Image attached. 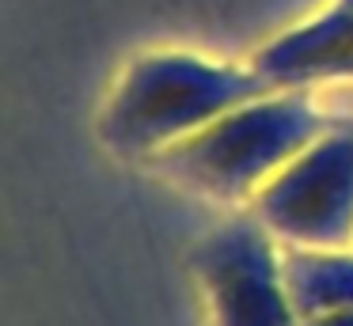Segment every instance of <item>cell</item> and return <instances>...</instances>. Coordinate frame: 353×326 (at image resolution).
Segmentation results:
<instances>
[{
    "label": "cell",
    "mask_w": 353,
    "mask_h": 326,
    "mask_svg": "<svg viewBox=\"0 0 353 326\" xmlns=\"http://www.w3.org/2000/svg\"><path fill=\"white\" fill-rule=\"evenodd\" d=\"M323 129L307 95L281 91L239 103L194 136L156 152L152 163L175 182L221 201H251Z\"/></svg>",
    "instance_id": "2"
},
{
    "label": "cell",
    "mask_w": 353,
    "mask_h": 326,
    "mask_svg": "<svg viewBox=\"0 0 353 326\" xmlns=\"http://www.w3.org/2000/svg\"><path fill=\"white\" fill-rule=\"evenodd\" d=\"M190 265L216 326H300L285 292L281 243L254 212L216 224Z\"/></svg>",
    "instance_id": "4"
},
{
    "label": "cell",
    "mask_w": 353,
    "mask_h": 326,
    "mask_svg": "<svg viewBox=\"0 0 353 326\" xmlns=\"http://www.w3.org/2000/svg\"><path fill=\"white\" fill-rule=\"evenodd\" d=\"M300 326H353V307H342V311H330V315H319V318H307Z\"/></svg>",
    "instance_id": "6"
},
{
    "label": "cell",
    "mask_w": 353,
    "mask_h": 326,
    "mask_svg": "<svg viewBox=\"0 0 353 326\" xmlns=\"http://www.w3.org/2000/svg\"><path fill=\"white\" fill-rule=\"evenodd\" d=\"M281 273L300 323L353 307V247H281Z\"/></svg>",
    "instance_id": "5"
},
{
    "label": "cell",
    "mask_w": 353,
    "mask_h": 326,
    "mask_svg": "<svg viewBox=\"0 0 353 326\" xmlns=\"http://www.w3.org/2000/svg\"><path fill=\"white\" fill-rule=\"evenodd\" d=\"M338 4H342V8H353V0H338Z\"/></svg>",
    "instance_id": "7"
},
{
    "label": "cell",
    "mask_w": 353,
    "mask_h": 326,
    "mask_svg": "<svg viewBox=\"0 0 353 326\" xmlns=\"http://www.w3.org/2000/svg\"><path fill=\"white\" fill-rule=\"evenodd\" d=\"M266 83L259 68L221 65L198 53H145L110 91L99 133L114 152L156 156L239 103L266 95Z\"/></svg>",
    "instance_id": "1"
},
{
    "label": "cell",
    "mask_w": 353,
    "mask_h": 326,
    "mask_svg": "<svg viewBox=\"0 0 353 326\" xmlns=\"http://www.w3.org/2000/svg\"><path fill=\"white\" fill-rule=\"evenodd\" d=\"M251 212L281 247H353V125L315 136L251 197Z\"/></svg>",
    "instance_id": "3"
}]
</instances>
